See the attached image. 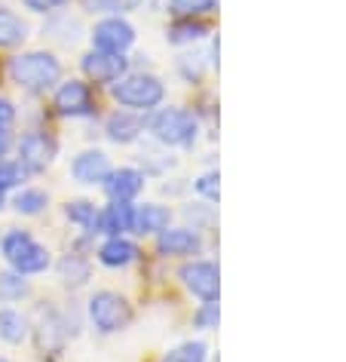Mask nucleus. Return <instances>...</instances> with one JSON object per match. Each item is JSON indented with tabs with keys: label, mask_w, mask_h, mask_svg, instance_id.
I'll list each match as a JSON object with an SVG mask.
<instances>
[{
	"label": "nucleus",
	"mask_w": 346,
	"mask_h": 362,
	"mask_svg": "<svg viewBox=\"0 0 346 362\" xmlns=\"http://www.w3.org/2000/svg\"><path fill=\"white\" fill-rule=\"evenodd\" d=\"M10 80L16 86H22L25 93H47L61 80V62L47 49L22 52V56L10 59Z\"/></svg>",
	"instance_id": "1"
},
{
	"label": "nucleus",
	"mask_w": 346,
	"mask_h": 362,
	"mask_svg": "<svg viewBox=\"0 0 346 362\" xmlns=\"http://www.w3.org/2000/svg\"><path fill=\"white\" fill-rule=\"evenodd\" d=\"M144 185H148V175H144L141 169L135 166H123V169H111V175L105 178V194L111 197V200H120V203H132L135 197L144 191Z\"/></svg>",
	"instance_id": "12"
},
{
	"label": "nucleus",
	"mask_w": 346,
	"mask_h": 362,
	"mask_svg": "<svg viewBox=\"0 0 346 362\" xmlns=\"http://www.w3.org/2000/svg\"><path fill=\"white\" fill-rule=\"evenodd\" d=\"M135 224V206L111 200L105 209H98V233L105 237H126Z\"/></svg>",
	"instance_id": "15"
},
{
	"label": "nucleus",
	"mask_w": 346,
	"mask_h": 362,
	"mask_svg": "<svg viewBox=\"0 0 346 362\" xmlns=\"http://www.w3.org/2000/svg\"><path fill=\"white\" fill-rule=\"evenodd\" d=\"M56 111L61 117H93L95 114V98L83 80H65L56 89Z\"/></svg>",
	"instance_id": "10"
},
{
	"label": "nucleus",
	"mask_w": 346,
	"mask_h": 362,
	"mask_svg": "<svg viewBox=\"0 0 346 362\" xmlns=\"http://www.w3.org/2000/svg\"><path fill=\"white\" fill-rule=\"evenodd\" d=\"M86 313H89V322L102 334L123 332L132 322V304L120 292H111V288H102V292H95L89 298Z\"/></svg>",
	"instance_id": "5"
},
{
	"label": "nucleus",
	"mask_w": 346,
	"mask_h": 362,
	"mask_svg": "<svg viewBox=\"0 0 346 362\" xmlns=\"http://www.w3.org/2000/svg\"><path fill=\"white\" fill-rule=\"evenodd\" d=\"M0 362H10V359H6V356H0Z\"/></svg>",
	"instance_id": "35"
},
{
	"label": "nucleus",
	"mask_w": 346,
	"mask_h": 362,
	"mask_svg": "<svg viewBox=\"0 0 346 362\" xmlns=\"http://www.w3.org/2000/svg\"><path fill=\"white\" fill-rule=\"evenodd\" d=\"M65 215H68L71 224L83 228L86 233H98V209H95V203H89V200H71L65 206Z\"/></svg>",
	"instance_id": "22"
},
{
	"label": "nucleus",
	"mask_w": 346,
	"mask_h": 362,
	"mask_svg": "<svg viewBox=\"0 0 346 362\" xmlns=\"http://www.w3.org/2000/svg\"><path fill=\"white\" fill-rule=\"evenodd\" d=\"M148 129V120L138 111H114L105 120V132L114 144H132L141 139V132Z\"/></svg>",
	"instance_id": "14"
},
{
	"label": "nucleus",
	"mask_w": 346,
	"mask_h": 362,
	"mask_svg": "<svg viewBox=\"0 0 346 362\" xmlns=\"http://www.w3.org/2000/svg\"><path fill=\"white\" fill-rule=\"evenodd\" d=\"M111 95L120 102L126 111H157L166 98V86L157 74H123L111 86Z\"/></svg>",
	"instance_id": "4"
},
{
	"label": "nucleus",
	"mask_w": 346,
	"mask_h": 362,
	"mask_svg": "<svg viewBox=\"0 0 346 362\" xmlns=\"http://www.w3.org/2000/svg\"><path fill=\"white\" fill-rule=\"evenodd\" d=\"M83 74L93 80V83H117L123 74H129V59L126 56H117V52H102V49H93L86 52L83 62H80Z\"/></svg>",
	"instance_id": "9"
},
{
	"label": "nucleus",
	"mask_w": 346,
	"mask_h": 362,
	"mask_svg": "<svg viewBox=\"0 0 346 362\" xmlns=\"http://www.w3.org/2000/svg\"><path fill=\"white\" fill-rule=\"evenodd\" d=\"M193 191L203 197L208 203H217V197H221V175H217V169L212 172H203L196 181H193Z\"/></svg>",
	"instance_id": "29"
},
{
	"label": "nucleus",
	"mask_w": 346,
	"mask_h": 362,
	"mask_svg": "<svg viewBox=\"0 0 346 362\" xmlns=\"http://www.w3.org/2000/svg\"><path fill=\"white\" fill-rule=\"evenodd\" d=\"M28 40V25L6 6H0V49H16Z\"/></svg>",
	"instance_id": "19"
},
{
	"label": "nucleus",
	"mask_w": 346,
	"mask_h": 362,
	"mask_svg": "<svg viewBox=\"0 0 346 362\" xmlns=\"http://www.w3.org/2000/svg\"><path fill=\"white\" fill-rule=\"evenodd\" d=\"M56 270H59V279L65 288H83L89 279H93V264H89L83 255H77V252L61 258Z\"/></svg>",
	"instance_id": "18"
},
{
	"label": "nucleus",
	"mask_w": 346,
	"mask_h": 362,
	"mask_svg": "<svg viewBox=\"0 0 346 362\" xmlns=\"http://www.w3.org/2000/svg\"><path fill=\"white\" fill-rule=\"evenodd\" d=\"M144 0H83L86 13H98V16H123L138 10Z\"/></svg>",
	"instance_id": "26"
},
{
	"label": "nucleus",
	"mask_w": 346,
	"mask_h": 362,
	"mask_svg": "<svg viewBox=\"0 0 346 362\" xmlns=\"http://www.w3.org/2000/svg\"><path fill=\"white\" fill-rule=\"evenodd\" d=\"M217 10V0H166V13L175 19H199Z\"/></svg>",
	"instance_id": "24"
},
{
	"label": "nucleus",
	"mask_w": 346,
	"mask_h": 362,
	"mask_svg": "<svg viewBox=\"0 0 346 362\" xmlns=\"http://www.w3.org/2000/svg\"><path fill=\"white\" fill-rule=\"evenodd\" d=\"M193 322H196V329H205V332L217 329V322H221V307H217V301L199 304V310L193 313Z\"/></svg>",
	"instance_id": "31"
},
{
	"label": "nucleus",
	"mask_w": 346,
	"mask_h": 362,
	"mask_svg": "<svg viewBox=\"0 0 346 362\" xmlns=\"http://www.w3.org/2000/svg\"><path fill=\"white\" fill-rule=\"evenodd\" d=\"M208 34V25L199 19H175L166 28V40L175 43V47H190V43H199Z\"/></svg>",
	"instance_id": "20"
},
{
	"label": "nucleus",
	"mask_w": 346,
	"mask_h": 362,
	"mask_svg": "<svg viewBox=\"0 0 346 362\" xmlns=\"http://www.w3.org/2000/svg\"><path fill=\"white\" fill-rule=\"evenodd\" d=\"M208 359V347L203 341H184L166 356V362H205Z\"/></svg>",
	"instance_id": "28"
},
{
	"label": "nucleus",
	"mask_w": 346,
	"mask_h": 362,
	"mask_svg": "<svg viewBox=\"0 0 346 362\" xmlns=\"http://www.w3.org/2000/svg\"><path fill=\"white\" fill-rule=\"evenodd\" d=\"M13 148V135H10V129H0V160L6 157V151Z\"/></svg>",
	"instance_id": "34"
},
{
	"label": "nucleus",
	"mask_w": 346,
	"mask_h": 362,
	"mask_svg": "<svg viewBox=\"0 0 346 362\" xmlns=\"http://www.w3.org/2000/svg\"><path fill=\"white\" fill-rule=\"evenodd\" d=\"M28 292H31V286L22 274H16V270H4V274H0V301L4 304L22 301Z\"/></svg>",
	"instance_id": "25"
},
{
	"label": "nucleus",
	"mask_w": 346,
	"mask_h": 362,
	"mask_svg": "<svg viewBox=\"0 0 346 362\" xmlns=\"http://www.w3.org/2000/svg\"><path fill=\"white\" fill-rule=\"evenodd\" d=\"M111 160H107L105 151H83L77 153L74 163H71V175H74L80 185H105V178L111 175Z\"/></svg>",
	"instance_id": "13"
},
{
	"label": "nucleus",
	"mask_w": 346,
	"mask_h": 362,
	"mask_svg": "<svg viewBox=\"0 0 346 362\" xmlns=\"http://www.w3.org/2000/svg\"><path fill=\"white\" fill-rule=\"evenodd\" d=\"M49 206V194L40 191V187H22L13 197V209L19 215H40Z\"/></svg>",
	"instance_id": "23"
},
{
	"label": "nucleus",
	"mask_w": 346,
	"mask_h": 362,
	"mask_svg": "<svg viewBox=\"0 0 346 362\" xmlns=\"http://www.w3.org/2000/svg\"><path fill=\"white\" fill-rule=\"evenodd\" d=\"M148 132L166 148H193L199 123L187 107H157L148 120Z\"/></svg>",
	"instance_id": "3"
},
{
	"label": "nucleus",
	"mask_w": 346,
	"mask_h": 362,
	"mask_svg": "<svg viewBox=\"0 0 346 362\" xmlns=\"http://www.w3.org/2000/svg\"><path fill=\"white\" fill-rule=\"evenodd\" d=\"M0 338L6 344H22L28 338V316L16 307H0Z\"/></svg>",
	"instance_id": "21"
},
{
	"label": "nucleus",
	"mask_w": 346,
	"mask_h": 362,
	"mask_svg": "<svg viewBox=\"0 0 346 362\" xmlns=\"http://www.w3.org/2000/svg\"><path fill=\"white\" fill-rule=\"evenodd\" d=\"M178 74L187 83H199L205 74V56L203 52H184V56H178Z\"/></svg>",
	"instance_id": "27"
},
{
	"label": "nucleus",
	"mask_w": 346,
	"mask_h": 362,
	"mask_svg": "<svg viewBox=\"0 0 346 362\" xmlns=\"http://www.w3.org/2000/svg\"><path fill=\"white\" fill-rule=\"evenodd\" d=\"M0 206H4V194H0Z\"/></svg>",
	"instance_id": "36"
},
{
	"label": "nucleus",
	"mask_w": 346,
	"mask_h": 362,
	"mask_svg": "<svg viewBox=\"0 0 346 362\" xmlns=\"http://www.w3.org/2000/svg\"><path fill=\"white\" fill-rule=\"evenodd\" d=\"M25 178V169L19 166V163L13 160H0V194L13 191V187H19Z\"/></svg>",
	"instance_id": "30"
},
{
	"label": "nucleus",
	"mask_w": 346,
	"mask_h": 362,
	"mask_svg": "<svg viewBox=\"0 0 346 362\" xmlns=\"http://www.w3.org/2000/svg\"><path fill=\"white\" fill-rule=\"evenodd\" d=\"M166 228H172V209L169 206H160V203H144V206H135V224L132 230L141 233V237H157Z\"/></svg>",
	"instance_id": "16"
},
{
	"label": "nucleus",
	"mask_w": 346,
	"mask_h": 362,
	"mask_svg": "<svg viewBox=\"0 0 346 362\" xmlns=\"http://www.w3.org/2000/svg\"><path fill=\"white\" fill-rule=\"evenodd\" d=\"M13 123H16V105L0 95V129H10Z\"/></svg>",
	"instance_id": "33"
},
{
	"label": "nucleus",
	"mask_w": 346,
	"mask_h": 362,
	"mask_svg": "<svg viewBox=\"0 0 346 362\" xmlns=\"http://www.w3.org/2000/svg\"><path fill=\"white\" fill-rule=\"evenodd\" d=\"M135 258H138V246L126 237H107L98 246V261L105 267H129Z\"/></svg>",
	"instance_id": "17"
},
{
	"label": "nucleus",
	"mask_w": 346,
	"mask_h": 362,
	"mask_svg": "<svg viewBox=\"0 0 346 362\" xmlns=\"http://www.w3.org/2000/svg\"><path fill=\"white\" fill-rule=\"evenodd\" d=\"M56 160V141L49 139L47 132H40V129H31V132H25L22 135V141H19V166L25 172H43L49 166V163Z\"/></svg>",
	"instance_id": "8"
},
{
	"label": "nucleus",
	"mask_w": 346,
	"mask_h": 362,
	"mask_svg": "<svg viewBox=\"0 0 346 362\" xmlns=\"http://www.w3.org/2000/svg\"><path fill=\"white\" fill-rule=\"evenodd\" d=\"M181 279H184L187 292L196 295L199 301H217L221 295V270H217L215 261L205 258H193L181 267Z\"/></svg>",
	"instance_id": "6"
},
{
	"label": "nucleus",
	"mask_w": 346,
	"mask_h": 362,
	"mask_svg": "<svg viewBox=\"0 0 346 362\" xmlns=\"http://www.w3.org/2000/svg\"><path fill=\"white\" fill-rule=\"evenodd\" d=\"M0 252H4L6 264L10 270L22 276H34V274H47L52 258H49V249L37 243L31 237L28 230H10L4 233V240H0Z\"/></svg>",
	"instance_id": "2"
},
{
	"label": "nucleus",
	"mask_w": 346,
	"mask_h": 362,
	"mask_svg": "<svg viewBox=\"0 0 346 362\" xmlns=\"http://www.w3.org/2000/svg\"><path fill=\"white\" fill-rule=\"evenodd\" d=\"M135 43V28L120 16H105L102 22H95L93 28V47L102 52H117L126 56V49H132Z\"/></svg>",
	"instance_id": "7"
},
{
	"label": "nucleus",
	"mask_w": 346,
	"mask_h": 362,
	"mask_svg": "<svg viewBox=\"0 0 346 362\" xmlns=\"http://www.w3.org/2000/svg\"><path fill=\"white\" fill-rule=\"evenodd\" d=\"M22 4L28 6L31 13H52V10H59V6L71 4V0H22Z\"/></svg>",
	"instance_id": "32"
},
{
	"label": "nucleus",
	"mask_w": 346,
	"mask_h": 362,
	"mask_svg": "<svg viewBox=\"0 0 346 362\" xmlns=\"http://www.w3.org/2000/svg\"><path fill=\"white\" fill-rule=\"evenodd\" d=\"M157 252L166 258H193L203 252V237L193 228H166L157 233Z\"/></svg>",
	"instance_id": "11"
}]
</instances>
